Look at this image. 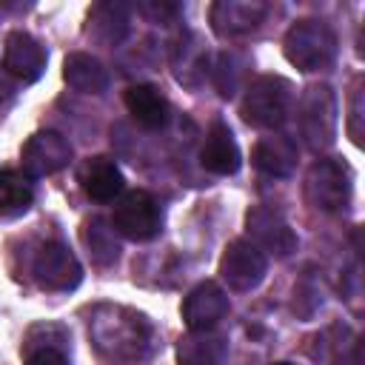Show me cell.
<instances>
[{"label": "cell", "instance_id": "cell-1", "mask_svg": "<svg viewBox=\"0 0 365 365\" xmlns=\"http://www.w3.org/2000/svg\"><path fill=\"white\" fill-rule=\"evenodd\" d=\"M88 334L94 348L117 365H137L154 351V325L125 305H97L88 317Z\"/></svg>", "mask_w": 365, "mask_h": 365}, {"label": "cell", "instance_id": "cell-2", "mask_svg": "<svg viewBox=\"0 0 365 365\" xmlns=\"http://www.w3.org/2000/svg\"><path fill=\"white\" fill-rule=\"evenodd\" d=\"M294 106V86L279 74L257 77L242 97V120L257 128H279Z\"/></svg>", "mask_w": 365, "mask_h": 365}, {"label": "cell", "instance_id": "cell-3", "mask_svg": "<svg viewBox=\"0 0 365 365\" xmlns=\"http://www.w3.org/2000/svg\"><path fill=\"white\" fill-rule=\"evenodd\" d=\"M336 46V34L325 20H297L285 34L282 51L299 71H319L334 63Z\"/></svg>", "mask_w": 365, "mask_h": 365}, {"label": "cell", "instance_id": "cell-4", "mask_svg": "<svg viewBox=\"0 0 365 365\" xmlns=\"http://www.w3.org/2000/svg\"><path fill=\"white\" fill-rule=\"evenodd\" d=\"M339 128V103L331 86L317 83L308 86L299 97V131L314 151H325L334 145Z\"/></svg>", "mask_w": 365, "mask_h": 365}, {"label": "cell", "instance_id": "cell-5", "mask_svg": "<svg viewBox=\"0 0 365 365\" xmlns=\"http://www.w3.org/2000/svg\"><path fill=\"white\" fill-rule=\"evenodd\" d=\"M354 191V174L348 163L336 157L317 160L305 174V200L317 211H345Z\"/></svg>", "mask_w": 365, "mask_h": 365}, {"label": "cell", "instance_id": "cell-6", "mask_svg": "<svg viewBox=\"0 0 365 365\" xmlns=\"http://www.w3.org/2000/svg\"><path fill=\"white\" fill-rule=\"evenodd\" d=\"M111 225L120 237L131 240V242H148L160 234L163 228V211H160V202L137 188V191H128L120 197V202L114 205V214H111Z\"/></svg>", "mask_w": 365, "mask_h": 365}, {"label": "cell", "instance_id": "cell-7", "mask_svg": "<svg viewBox=\"0 0 365 365\" xmlns=\"http://www.w3.org/2000/svg\"><path fill=\"white\" fill-rule=\"evenodd\" d=\"M268 271L265 254L251 240H234L225 245L220 259V277L231 291H254Z\"/></svg>", "mask_w": 365, "mask_h": 365}, {"label": "cell", "instance_id": "cell-8", "mask_svg": "<svg viewBox=\"0 0 365 365\" xmlns=\"http://www.w3.org/2000/svg\"><path fill=\"white\" fill-rule=\"evenodd\" d=\"M31 274L43 291H71L83 279V268H80L74 251L57 240L46 242L37 251V257L31 262Z\"/></svg>", "mask_w": 365, "mask_h": 365}, {"label": "cell", "instance_id": "cell-9", "mask_svg": "<svg viewBox=\"0 0 365 365\" xmlns=\"http://www.w3.org/2000/svg\"><path fill=\"white\" fill-rule=\"evenodd\" d=\"M71 160V143L60 131H37L26 140L20 151L23 174L26 177H48L66 168Z\"/></svg>", "mask_w": 365, "mask_h": 365}, {"label": "cell", "instance_id": "cell-10", "mask_svg": "<svg viewBox=\"0 0 365 365\" xmlns=\"http://www.w3.org/2000/svg\"><path fill=\"white\" fill-rule=\"evenodd\" d=\"M245 225H248V234H251V242L265 254H277V257H288L297 251L299 240L294 234V228L282 220V214H277L274 208L268 205H254L245 217Z\"/></svg>", "mask_w": 365, "mask_h": 365}, {"label": "cell", "instance_id": "cell-11", "mask_svg": "<svg viewBox=\"0 0 365 365\" xmlns=\"http://www.w3.org/2000/svg\"><path fill=\"white\" fill-rule=\"evenodd\" d=\"M46 46L29 31H11L3 43V68L20 83H37L46 71Z\"/></svg>", "mask_w": 365, "mask_h": 365}, {"label": "cell", "instance_id": "cell-12", "mask_svg": "<svg viewBox=\"0 0 365 365\" xmlns=\"http://www.w3.org/2000/svg\"><path fill=\"white\" fill-rule=\"evenodd\" d=\"M228 294L214 279H205L194 285L182 299V319L188 331H214L217 322L228 314Z\"/></svg>", "mask_w": 365, "mask_h": 365}, {"label": "cell", "instance_id": "cell-13", "mask_svg": "<svg viewBox=\"0 0 365 365\" xmlns=\"http://www.w3.org/2000/svg\"><path fill=\"white\" fill-rule=\"evenodd\" d=\"M268 11L271 6L262 0H217L208 17H211V29L220 37H240L254 31L268 17Z\"/></svg>", "mask_w": 365, "mask_h": 365}, {"label": "cell", "instance_id": "cell-14", "mask_svg": "<svg viewBox=\"0 0 365 365\" xmlns=\"http://www.w3.org/2000/svg\"><path fill=\"white\" fill-rule=\"evenodd\" d=\"M200 163H202L205 171L220 174V177H228V174H237L240 171L242 154H240V145H237L231 128L222 120H214L208 125L205 143L200 148Z\"/></svg>", "mask_w": 365, "mask_h": 365}, {"label": "cell", "instance_id": "cell-15", "mask_svg": "<svg viewBox=\"0 0 365 365\" xmlns=\"http://www.w3.org/2000/svg\"><path fill=\"white\" fill-rule=\"evenodd\" d=\"M77 182L97 202H111L114 197L123 194V185H125L123 171L117 168V163L111 157H88V160H83V165L77 168Z\"/></svg>", "mask_w": 365, "mask_h": 365}, {"label": "cell", "instance_id": "cell-16", "mask_svg": "<svg viewBox=\"0 0 365 365\" xmlns=\"http://www.w3.org/2000/svg\"><path fill=\"white\" fill-rule=\"evenodd\" d=\"M123 100H125L128 114H131V117H134V120H137L143 128L157 131V128H163V125L168 123L171 108H168L165 94H163L157 86H148V83L128 86Z\"/></svg>", "mask_w": 365, "mask_h": 365}, {"label": "cell", "instance_id": "cell-17", "mask_svg": "<svg viewBox=\"0 0 365 365\" xmlns=\"http://www.w3.org/2000/svg\"><path fill=\"white\" fill-rule=\"evenodd\" d=\"M251 163L268 177H288L297 165V143L285 134L262 137L251 151Z\"/></svg>", "mask_w": 365, "mask_h": 365}, {"label": "cell", "instance_id": "cell-18", "mask_svg": "<svg viewBox=\"0 0 365 365\" xmlns=\"http://www.w3.org/2000/svg\"><path fill=\"white\" fill-rule=\"evenodd\" d=\"M228 356V339L217 331H191L177 345L180 365H222Z\"/></svg>", "mask_w": 365, "mask_h": 365}, {"label": "cell", "instance_id": "cell-19", "mask_svg": "<svg viewBox=\"0 0 365 365\" xmlns=\"http://www.w3.org/2000/svg\"><path fill=\"white\" fill-rule=\"evenodd\" d=\"M63 77L80 94H103L108 88V71L97 57L86 51H71L63 60Z\"/></svg>", "mask_w": 365, "mask_h": 365}, {"label": "cell", "instance_id": "cell-20", "mask_svg": "<svg viewBox=\"0 0 365 365\" xmlns=\"http://www.w3.org/2000/svg\"><path fill=\"white\" fill-rule=\"evenodd\" d=\"M34 202V188L26 174L3 168L0 171V214L3 217H17L29 211Z\"/></svg>", "mask_w": 365, "mask_h": 365}, {"label": "cell", "instance_id": "cell-21", "mask_svg": "<svg viewBox=\"0 0 365 365\" xmlns=\"http://www.w3.org/2000/svg\"><path fill=\"white\" fill-rule=\"evenodd\" d=\"M83 240H86V248H88L91 259L100 262V265H111L120 257V242L114 237V225L106 222L103 217H91L86 222Z\"/></svg>", "mask_w": 365, "mask_h": 365}, {"label": "cell", "instance_id": "cell-22", "mask_svg": "<svg viewBox=\"0 0 365 365\" xmlns=\"http://www.w3.org/2000/svg\"><path fill=\"white\" fill-rule=\"evenodd\" d=\"M88 23L94 29V34L106 43H120L128 31V11L123 3H100L91 9Z\"/></svg>", "mask_w": 365, "mask_h": 365}, {"label": "cell", "instance_id": "cell-23", "mask_svg": "<svg viewBox=\"0 0 365 365\" xmlns=\"http://www.w3.org/2000/svg\"><path fill=\"white\" fill-rule=\"evenodd\" d=\"M237 54H231V51H222L220 57H217V68H214V86H217V91L222 94V97H234V91H237V83H240V71H242V66H237Z\"/></svg>", "mask_w": 365, "mask_h": 365}, {"label": "cell", "instance_id": "cell-24", "mask_svg": "<svg viewBox=\"0 0 365 365\" xmlns=\"http://www.w3.org/2000/svg\"><path fill=\"white\" fill-rule=\"evenodd\" d=\"M137 11L151 20V23H171L177 14H180V6L177 3H157V0H145L137 6Z\"/></svg>", "mask_w": 365, "mask_h": 365}, {"label": "cell", "instance_id": "cell-25", "mask_svg": "<svg viewBox=\"0 0 365 365\" xmlns=\"http://www.w3.org/2000/svg\"><path fill=\"white\" fill-rule=\"evenodd\" d=\"M26 356H29V365H68L66 348H34Z\"/></svg>", "mask_w": 365, "mask_h": 365}, {"label": "cell", "instance_id": "cell-26", "mask_svg": "<svg viewBox=\"0 0 365 365\" xmlns=\"http://www.w3.org/2000/svg\"><path fill=\"white\" fill-rule=\"evenodd\" d=\"M362 88H356L354 91V97H351V114H348V134H351V140L356 143V145H362Z\"/></svg>", "mask_w": 365, "mask_h": 365}, {"label": "cell", "instance_id": "cell-27", "mask_svg": "<svg viewBox=\"0 0 365 365\" xmlns=\"http://www.w3.org/2000/svg\"><path fill=\"white\" fill-rule=\"evenodd\" d=\"M274 365H294V362H274Z\"/></svg>", "mask_w": 365, "mask_h": 365}]
</instances>
